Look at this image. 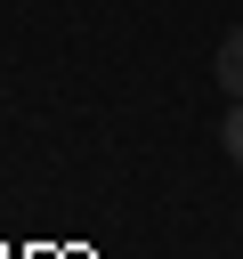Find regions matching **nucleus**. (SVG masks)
Returning <instances> with one entry per match:
<instances>
[{"mask_svg":"<svg viewBox=\"0 0 243 259\" xmlns=\"http://www.w3.org/2000/svg\"><path fill=\"white\" fill-rule=\"evenodd\" d=\"M211 73H219V89H227V97H243V24L219 40V65H211Z\"/></svg>","mask_w":243,"mask_h":259,"instance_id":"nucleus-1","label":"nucleus"},{"mask_svg":"<svg viewBox=\"0 0 243 259\" xmlns=\"http://www.w3.org/2000/svg\"><path fill=\"white\" fill-rule=\"evenodd\" d=\"M219 146H227V154L243 162V97H235V113H227V130H219Z\"/></svg>","mask_w":243,"mask_h":259,"instance_id":"nucleus-2","label":"nucleus"}]
</instances>
